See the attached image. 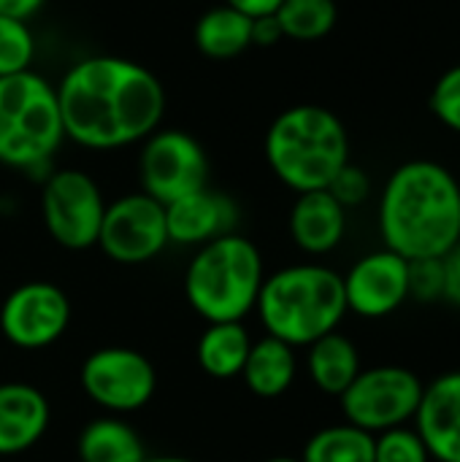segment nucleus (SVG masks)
Returning a JSON list of instances; mask_svg holds the SVG:
<instances>
[{
  "instance_id": "cd10ccee",
  "label": "nucleus",
  "mask_w": 460,
  "mask_h": 462,
  "mask_svg": "<svg viewBox=\"0 0 460 462\" xmlns=\"http://www.w3.org/2000/svg\"><path fill=\"white\" fill-rule=\"evenodd\" d=\"M431 111L447 130L460 135V62L437 79L431 89Z\"/></svg>"
},
{
  "instance_id": "7ed1b4c3",
  "label": "nucleus",
  "mask_w": 460,
  "mask_h": 462,
  "mask_svg": "<svg viewBox=\"0 0 460 462\" xmlns=\"http://www.w3.org/2000/svg\"><path fill=\"white\" fill-rule=\"evenodd\" d=\"M263 152L271 173L301 195L328 189L333 176L350 162V135L331 108L298 103L268 125Z\"/></svg>"
},
{
  "instance_id": "393cba45",
  "label": "nucleus",
  "mask_w": 460,
  "mask_h": 462,
  "mask_svg": "<svg viewBox=\"0 0 460 462\" xmlns=\"http://www.w3.org/2000/svg\"><path fill=\"white\" fill-rule=\"evenodd\" d=\"M35 35L27 22L0 16V79L33 70Z\"/></svg>"
},
{
  "instance_id": "72a5a7b5",
  "label": "nucleus",
  "mask_w": 460,
  "mask_h": 462,
  "mask_svg": "<svg viewBox=\"0 0 460 462\" xmlns=\"http://www.w3.org/2000/svg\"><path fill=\"white\" fill-rule=\"evenodd\" d=\"M144 462H195L190 457H146Z\"/></svg>"
},
{
  "instance_id": "f257e3e1",
  "label": "nucleus",
  "mask_w": 460,
  "mask_h": 462,
  "mask_svg": "<svg viewBox=\"0 0 460 462\" xmlns=\"http://www.w3.org/2000/svg\"><path fill=\"white\" fill-rule=\"evenodd\" d=\"M54 87L65 138L92 152L141 143L165 116L163 81L127 57H81Z\"/></svg>"
},
{
  "instance_id": "4be33fe9",
  "label": "nucleus",
  "mask_w": 460,
  "mask_h": 462,
  "mask_svg": "<svg viewBox=\"0 0 460 462\" xmlns=\"http://www.w3.org/2000/svg\"><path fill=\"white\" fill-rule=\"evenodd\" d=\"M79 460L81 462H144L146 452L138 433L117 420L103 417L89 422L79 436Z\"/></svg>"
},
{
  "instance_id": "20e7f679",
  "label": "nucleus",
  "mask_w": 460,
  "mask_h": 462,
  "mask_svg": "<svg viewBox=\"0 0 460 462\" xmlns=\"http://www.w3.org/2000/svg\"><path fill=\"white\" fill-rule=\"evenodd\" d=\"M255 311L268 336L293 349L309 346L347 317L342 276L317 263L287 265L263 279Z\"/></svg>"
},
{
  "instance_id": "2eb2a0df",
  "label": "nucleus",
  "mask_w": 460,
  "mask_h": 462,
  "mask_svg": "<svg viewBox=\"0 0 460 462\" xmlns=\"http://www.w3.org/2000/svg\"><path fill=\"white\" fill-rule=\"evenodd\" d=\"M168 238L179 246H203L214 238L236 233L239 208L236 203L211 187L190 192L165 206Z\"/></svg>"
},
{
  "instance_id": "bb28decb",
  "label": "nucleus",
  "mask_w": 460,
  "mask_h": 462,
  "mask_svg": "<svg viewBox=\"0 0 460 462\" xmlns=\"http://www.w3.org/2000/svg\"><path fill=\"white\" fill-rule=\"evenodd\" d=\"M407 282H409V300H420V303L445 300V260L442 257L409 260Z\"/></svg>"
},
{
  "instance_id": "473e14b6",
  "label": "nucleus",
  "mask_w": 460,
  "mask_h": 462,
  "mask_svg": "<svg viewBox=\"0 0 460 462\" xmlns=\"http://www.w3.org/2000/svg\"><path fill=\"white\" fill-rule=\"evenodd\" d=\"M222 3L236 8V11H241V14H247L249 19L271 16L282 5V0H222Z\"/></svg>"
},
{
  "instance_id": "b1692460",
  "label": "nucleus",
  "mask_w": 460,
  "mask_h": 462,
  "mask_svg": "<svg viewBox=\"0 0 460 462\" xmlns=\"http://www.w3.org/2000/svg\"><path fill=\"white\" fill-rule=\"evenodd\" d=\"M282 35L290 41H323L339 22L336 0H282L274 11Z\"/></svg>"
},
{
  "instance_id": "aec40b11",
  "label": "nucleus",
  "mask_w": 460,
  "mask_h": 462,
  "mask_svg": "<svg viewBox=\"0 0 460 462\" xmlns=\"http://www.w3.org/2000/svg\"><path fill=\"white\" fill-rule=\"evenodd\" d=\"M306 349H309V355H306L309 379L325 395L339 398L352 384V379L361 374V352L339 330L317 338Z\"/></svg>"
},
{
  "instance_id": "5701e85b",
  "label": "nucleus",
  "mask_w": 460,
  "mask_h": 462,
  "mask_svg": "<svg viewBox=\"0 0 460 462\" xmlns=\"http://www.w3.org/2000/svg\"><path fill=\"white\" fill-rule=\"evenodd\" d=\"M301 462H374V436L350 422L323 428L306 441Z\"/></svg>"
},
{
  "instance_id": "39448f33",
  "label": "nucleus",
  "mask_w": 460,
  "mask_h": 462,
  "mask_svg": "<svg viewBox=\"0 0 460 462\" xmlns=\"http://www.w3.org/2000/svg\"><path fill=\"white\" fill-rule=\"evenodd\" d=\"M263 279L260 249L249 238L228 233L198 246L184 271V295L206 322H241L255 311Z\"/></svg>"
},
{
  "instance_id": "f3484780",
  "label": "nucleus",
  "mask_w": 460,
  "mask_h": 462,
  "mask_svg": "<svg viewBox=\"0 0 460 462\" xmlns=\"http://www.w3.org/2000/svg\"><path fill=\"white\" fill-rule=\"evenodd\" d=\"M347 233V208L328 192H301L290 208V238L306 254L333 252Z\"/></svg>"
},
{
  "instance_id": "4468645a",
  "label": "nucleus",
  "mask_w": 460,
  "mask_h": 462,
  "mask_svg": "<svg viewBox=\"0 0 460 462\" xmlns=\"http://www.w3.org/2000/svg\"><path fill=\"white\" fill-rule=\"evenodd\" d=\"M415 430L431 460L460 462V371L439 374L423 387Z\"/></svg>"
},
{
  "instance_id": "9d476101",
  "label": "nucleus",
  "mask_w": 460,
  "mask_h": 462,
  "mask_svg": "<svg viewBox=\"0 0 460 462\" xmlns=\"http://www.w3.org/2000/svg\"><path fill=\"white\" fill-rule=\"evenodd\" d=\"M84 395L111 414H133L144 409L157 390L152 360L127 346H106L92 352L79 371Z\"/></svg>"
},
{
  "instance_id": "f03ea898",
  "label": "nucleus",
  "mask_w": 460,
  "mask_h": 462,
  "mask_svg": "<svg viewBox=\"0 0 460 462\" xmlns=\"http://www.w3.org/2000/svg\"><path fill=\"white\" fill-rule=\"evenodd\" d=\"M380 236L404 260L445 257L460 241V181L434 160H409L385 181Z\"/></svg>"
},
{
  "instance_id": "a878e982",
  "label": "nucleus",
  "mask_w": 460,
  "mask_h": 462,
  "mask_svg": "<svg viewBox=\"0 0 460 462\" xmlns=\"http://www.w3.org/2000/svg\"><path fill=\"white\" fill-rule=\"evenodd\" d=\"M374 462H434L420 433L409 425L374 436Z\"/></svg>"
},
{
  "instance_id": "ddd939ff",
  "label": "nucleus",
  "mask_w": 460,
  "mask_h": 462,
  "mask_svg": "<svg viewBox=\"0 0 460 462\" xmlns=\"http://www.w3.org/2000/svg\"><path fill=\"white\" fill-rule=\"evenodd\" d=\"M409 260L390 249L361 257L344 276L347 311L363 319H382L396 314L409 300Z\"/></svg>"
},
{
  "instance_id": "6ab92c4d",
  "label": "nucleus",
  "mask_w": 460,
  "mask_h": 462,
  "mask_svg": "<svg viewBox=\"0 0 460 462\" xmlns=\"http://www.w3.org/2000/svg\"><path fill=\"white\" fill-rule=\"evenodd\" d=\"M192 43L209 60H233L252 46V19L225 3L211 5L198 16Z\"/></svg>"
},
{
  "instance_id": "412c9836",
  "label": "nucleus",
  "mask_w": 460,
  "mask_h": 462,
  "mask_svg": "<svg viewBox=\"0 0 460 462\" xmlns=\"http://www.w3.org/2000/svg\"><path fill=\"white\" fill-rule=\"evenodd\" d=\"M249 346L252 338L241 322H209L198 338L195 357L211 379H233L241 376Z\"/></svg>"
},
{
  "instance_id": "c756f323",
  "label": "nucleus",
  "mask_w": 460,
  "mask_h": 462,
  "mask_svg": "<svg viewBox=\"0 0 460 462\" xmlns=\"http://www.w3.org/2000/svg\"><path fill=\"white\" fill-rule=\"evenodd\" d=\"M442 260H445V300L460 309V241Z\"/></svg>"
},
{
  "instance_id": "a211bd4d",
  "label": "nucleus",
  "mask_w": 460,
  "mask_h": 462,
  "mask_svg": "<svg viewBox=\"0 0 460 462\" xmlns=\"http://www.w3.org/2000/svg\"><path fill=\"white\" fill-rule=\"evenodd\" d=\"M298 374V360L290 344L266 336L249 346L247 363L241 368V379L247 390L258 398H279L285 395Z\"/></svg>"
},
{
  "instance_id": "c85d7f7f",
  "label": "nucleus",
  "mask_w": 460,
  "mask_h": 462,
  "mask_svg": "<svg viewBox=\"0 0 460 462\" xmlns=\"http://www.w3.org/2000/svg\"><path fill=\"white\" fill-rule=\"evenodd\" d=\"M328 192H331L344 208H355V206H361V203L369 200V195H371V179H369V173H366L363 168L347 162V165L333 176V181L328 184Z\"/></svg>"
},
{
  "instance_id": "2f4dec72",
  "label": "nucleus",
  "mask_w": 460,
  "mask_h": 462,
  "mask_svg": "<svg viewBox=\"0 0 460 462\" xmlns=\"http://www.w3.org/2000/svg\"><path fill=\"white\" fill-rule=\"evenodd\" d=\"M43 5H46V0H0V16L30 22Z\"/></svg>"
},
{
  "instance_id": "0eeeda50",
  "label": "nucleus",
  "mask_w": 460,
  "mask_h": 462,
  "mask_svg": "<svg viewBox=\"0 0 460 462\" xmlns=\"http://www.w3.org/2000/svg\"><path fill=\"white\" fill-rule=\"evenodd\" d=\"M423 379L404 365L361 368L352 384L339 395L350 425L377 436L415 422L423 398Z\"/></svg>"
},
{
  "instance_id": "1a4fd4ad",
  "label": "nucleus",
  "mask_w": 460,
  "mask_h": 462,
  "mask_svg": "<svg viewBox=\"0 0 460 462\" xmlns=\"http://www.w3.org/2000/svg\"><path fill=\"white\" fill-rule=\"evenodd\" d=\"M141 192L168 206L209 187V157L201 141L176 127H157L138 152Z\"/></svg>"
},
{
  "instance_id": "dca6fc26",
  "label": "nucleus",
  "mask_w": 460,
  "mask_h": 462,
  "mask_svg": "<svg viewBox=\"0 0 460 462\" xmlns=\"http://www.w3.org/2000/svg\"><path fill=\"white\" fill-rule=\"evenodd\" d=\"M52 420L46 395L24 382L0 384V457L22 455L35 447Z\"/></svg>"
},
{
  "instance_id": "6e6552de",
  "label": "nucleus",
  "mask_w": 460,
  "mask_h": 462,
  "mask_svg": "<svg viewBox=\"0 0 460 462\" xmlns=\"http://www.w3.org/2000/svg\"><path fill=\"white\" fill-rule=\"evenodd\" d=\"M106 200L98 181L79 168L46 173L41 187V217L54 244L68 252H84L98 244Z\"/></svg>"
},
{
  "instance_id": "423d86ee",
  "label": "nucleus",
  "mask_w": 460,
  "mask_h": 462,
  "mask_svg": "<svg viewBox=\"0 0 460 462\" xmlns=\"http://www.w3.org/2000/svg\"><path fill=\"white\" fill-rule=\"evenodd\" d=\"M65 141L57 87L35 70L0 79V165L49 168Z\"/></svg>"
},
{
  "instance_id": "f8f14e48",
  "label": "nucleus",
  "mask_w": 460,
  "mask_h": 462,
  "mask_svg": "<svg viewBox=\"0 0 460 462\" xmlns=\"http://www.w3.org/2000/svg\"><path fill=\"white\" fill-rule=\"evenodd\" d=\"M70 300L52 282H27L8 292L0 306L3 336L27 352L46 349L60 341L70 325Z\"/></svg>"
},
{
  "instance_id": "9b49d317",
  "label": "nucleus",
  "mask_w": 460,
  "mask_h": 462,
  "mask_svg": "<svg viewBox=\"0 0 460 462\" xmlns=\"http://www.w3.org/2000/svg\"><path fill=\"white\" fill-rule=\"evenodd\" d=\"M168 244L165 206L138 189L106 206L95 246L119 265H141L163 254Z\"/></svg>"
},
{
  "instance_id": "f704fd0d",
  "label": "nucleus",
  "mask_w": 460,
  "mask_h": 462,
  "mask_svg": "<svg viewBox=\"0 0 460 462\" xmlns=\"http://www.w3.org/2000/svg\"><path fill=\"white\" fill-rule=\"evenodd\" d=\"M266 462H301L298 457H271V460Z\"/></svg>"
},
{
  "instance_id": "7c9ffc66",
  "label": "nucleus",
  "mask_w": 460,
  "mask_h": 462,
  "mask_svg": "<svg viewBox=\"0 0 460 462\" xmlns=\"http://www.w3.org/2000/svg\"><path fill=\"white\" fill-rule=\"evenodd\" d=\"M282 27L277 22V16H260L252 19V46H274L277 41H282Z\"/></svg>"
}]
</instances>
